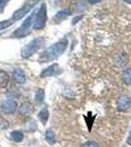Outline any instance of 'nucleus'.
<instances>
[{"mask_svg":"<svg viewBox=\"0 0 131 147\" xmlns=\"http://www.w3.org/2000/svg\"><path fill=\"white\" fill-rule=\"evenodd\" d=\"M67 47H68V39H61L60 41L56 42L55 44L48 47L46 50L42 52L41 55L39 56V61L42 63H47L58 58L65 52Z\"/></svg>","mask_w":131,"mask_h":147,"instance_id":"1","label":"nucleus"},{"mask_svg":"<svg viewBox=\"0 0 131 147\" xmlns=\"http://www.w3.org/2000/svg\"><path fill=\"white\" fill-rule=\"evenodd\" d=\"M44 43L45 39L43 37H36V38L32 39L30 42H28L27 45L24 47L22 49V52H21V55L25 59L30 58V56H32L33 54L36 53L40 48H42Z\"/></svg>","mask_w":131,"mask_h":147,"instance_id":"2","label":"nucleus"},{"mask_svg":"<svg viewBox=\"0 0 131 147\" xmlns=\"http://www.w3.org/2000/svg\"><path fill=\"white\" fill-rule=\"evenodd\" d=\"M34 17H35V13L28 16V17L26 19L25 22L22 24V26L13 32V36L16 37V38H22V37H25L30 34V32H32L30 28H32V25H33Z\"/></svg>","mask_w":131,"mask_h":147,"instance_id":"3","label":"nucleus"},{"mask_svg":"<svg viewBox=\"0 0 131 147\" xmlns=\"http://www.w3.org/2000/svg\"><path fill=\"white\" fill-rule=\"evenodd\" d=\"M47 21V12L45 4H42L37 13H35L34 21H33L32 28L34 30H41L45 27V24Z\"/></svg>","mask_w":131,"mask_h":147,"instance_id":"4","label":"nucleus"},{"mask_svg":"<svg viewBox=\"0 0 131 147\" xmlns=\"http://www.w3.org/2000/svg\"><path fill=\"white\" fill-rule=\"evenodd\" d=\"M40 1V0H27L24 6L22 8H20L19 10H17L15 13H14L13 17H12V20L13 21H19L21 20L24 16H26L27 14L30 12L32 9L36 5L37 3Z\"/></svg>","mask_w":131,"mask_h":147,"instance_id":"5","label":"nucleus"},{"mask_svg":"<svg viewBox=\"0 0 131 147\" xmlns=\"http://www.w3.org/2000/svg\"><path fill=\"white\" fill-rule=\"evenodd\" d=\"M17 109H18V105L17 102L13 99H7L4 100L0 105V110L2 111L6 115H12V114L16 113Z\"/></svg>","mask_w":131,"mask_h":147,"instance_id":"6","label":"nucleus"},{"mask_svg":"<svg viewBox=\"0 0 131 147\" xmlns=\"http://www.w3.org/2000/svg\"><path fill=\"white\" fill-rule=\"evenodd\" d=\"M61 69L60 66L58 64H53V65L49 66L48 68L44 69L43 71L40 74V77L41 78H48V77H54V76H57L59 74H61Z\"/></svg>","mask_w":131,"mask_h":147,"instance_id":"7","label":"nucleus"},{"mask_svg":"<svg viewBox=\"0 0 131 147\" xmlns=\"http://www.w3.org/2000/svg\"><path fill=\"white\" fill-rule=\"evenodd\" d=\"M131 107V98L127 95L118 97L116 100V108L120 111H126Z\"/></svg>","mask_w":131,"mask_h":147,"instance_id":"8","label":"nucleus"},{"mask_svg":"<svg viewBox=\"0 0 131 147\" xmlns=\"http://www.w3.org/2000/svg\"><path fill=\"white\" fill-rule=\"evenodd\" d=\"M33 111H34L33 105L30 102H25L19 108V113L22 116H30L33 113Z\"/></svg>","mask_w":131,"mask_h":147,"instance_id":"9","label":"nucleus"},{"mask_svg":"<svg viewBox=\"0 0 131 147\" xmlns=\"http://www.w3.org/2000/svg\"><path fill=\"white\" fill-rule=\"evenodd\" d=\"M13 78L15 80V82L19 84H24L26 82V80H27L26 75L22 69H16L13 72Z\"/></svg>","mask_w":131,"mask_h":147,"instance_id":"10","label":"nucleus"},{"mask_svg":"<svg viewBox=\"0 0 131 147\" xmlns=\"http://www.w3.org/2000/svg\"><path fill=\"white\" fill-rule=\"evenodd\" d=\"M10 82V77H9L8 73L5 71L0 70V88H4L8 85Z\"/></svg>","mask_w":131,"mask_h":147,"instance_id":"11","label":"nucleus"},{"mask_svg":"<svg viewBox=\"0 0 131 147\" xmlns=\"http://www.w3.org/2000/svg\"><path fill=\"white\" fill-rule=\"evenodd\" d=\"M38 119L43 125L47 123V121L49 119V112H48V108L46 106L40 110V112L38 113Z\"/></svg>","mask_w":131,"mask_h":147,"instance_id":"12","label":"nucleus"},{"mask_svg":"<svg viewBox=\"0 0 131 147\" xmlns=\"http://www.w3.org/2000/svg\"><path fill=\"white\" fill-rule=\"evenodd\" d=\"M70 15H71V11L69 10V9H65V10H62L56 14V16L54 17V21H56V22H61V21H63L64 19L69 17Z\"/></svg>","mask_w":131,"mask_h":147,"instance_id":"13","label":"nucleus"},{"mask_svg":"<svg viewBox=\"0 0 131 147\" xmlns=\"http://www.w3.org/2000/svg\"><path fill=\"white\" fill-rule=\"evenodd\" d=\"M10 138L15 142H22L24 139V134L21 130H14L11 132L10 134Z\"/></svg>","mask_w":131,"mask_h":147,"instance_id":"14","label":"nucleus"},{"mask_svg":"<svg viewBox=\"0 0 131 147\" xmlns=\"http://www.w3.org/2000/svg\"><path fill=\"white\" fill-rule=\"evenodd\" d=\"M45 139L48 142L49 144H55L56 143V137H55V134L54 131L51 129H48L45 132Z\"/></svg>","mask_w":131,"mask_h":147,"instance_id":"15","label":"nucleus"},{"mask_svg":"<svg viewBox=\"0 0 131 147\" xmlns=\"http://www.w3.org/2000/svg\"><path fill=\"white\" fill-rule=\"evenodd\" d=\"M122 80L126 85H131V68L124 70L122 74Z\"/></svg>","mask_w":131,"mask_h":147,"instance_id":"16","label":"nucleus"},{"mask_svg":"<svg viewBox=\"0 0 131 147\" xmlns=\"http://www.w3.org/2000/svg\"><path fill=\"white\" fill-rule=\"evenodd\" d=\"M44 97H45L44 89H42V88L37 89L36 93H35V96H34L35 102H36L37 104H41L42 102H43V100H44Z\"/></svg>","mask_w":131,"mask_h":147,"instance_id":"17","label":"nucleus"},{"mask_svg":"<svg viewBox=\"0 0 131 147\" xmlns=\"http://www.w3.org/2000/svg\"><path fill=\"white\" fill-rule=\"evenodd\" d=\"M75 10L77 11H81L85 9V3L82 1V0H77V1L75 2Z\"/></svg>","mask_w":131,"mask_h":147,"instance_id":"18","label":"nucleus"},{"mask_svg":"<svg viewBox=\"0 0 131 147\" xmlns=\"http://www.w3.org/2000/svg\"><path fill=\"white\" fill-rule=\"evenodd\" d=\"M13 22H10V21H3V22H0V30H5L6 28L10 27Z\"/></svg>","mask_w":131,"mask_h":147,"instance_id":"19","label":"nucleus"},{"mask_svg":"<svg viewBox=\"0 0 131 147\" xmlns=\"http://www.w3.org/2000/svg\"><path fill=\"white\" fill-rule=\"evenodd\" d=\"M81 147H99V145L95 141H87L84 144H82Z\"/></svg>","mask_w":131,"mask_h":147,"instance_id":"20","label":"nucleus"},{"mask_svg":"<svg viewBox=\"0 0 131 147\" xmlns=\"http://www.w3.org/2000/svg\"><path fill=\"white\" fill-rule=\"evenodd\" d=\"M7 3H8V0H0V13L4 10Z\"/></svg>","mask_w":131,"mask_h":147,"instance_id":"21","label":"nucleus"},{"mask_svg":"<svg viewBox=\"0 0 131 147\" xmlns=\"http://www.w3.org/2000/svg\"><path fill=\"white\" fill-rule=\"evenodd\" d=\"M102 0H88V2H89L90 4H97L99 3V2H101Z\"/></svg>","mask_w":131,"mask_h":147,"instance_id":"22","label":"nucleus"},{"mask_svg":"<svg viewBox=\"0 0 131 147\" xmlns=\"http://www.w3.org/2000/svg\"><path fill=\"white\" fill-rule=\"evenodd\" d=\"M127 143L131 145V129H130V131H129V136L127 137Z\"/></svg>","mask_w":131,"mask_h":147,"instance_id":"23","label":"nucleus"},{"mask_svg":"<svg viewBox=\"0 0 131 147\" xmlns=\"http://www.w3.org/2000/svg\"><path fill=\"white\" fill-rule=\"evenodd\" d=\"M124 2H126V3H128V4H131V0H123Z\"/></svg>","mask_w":131,"mask_h":147,"instance_id":"24","label":"nucleus"}]
</instances>
